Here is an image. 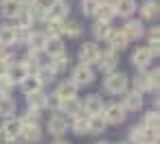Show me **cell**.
Returning <instances> with one entry per match:
<instances>
[{
    "mask_svg": "<svg viewBox=\"0 0 160 144\" xmlns=\"http://www.w3.org/2000/svg\"><path fill=\"white\" fill-rule=\"evenodd\" d=\"M66 131H68V118L62 111L55 114V116H51V120H48V133L55 135V137H62Z\"/></svg>",
    "mask_w": 160,
    "mask_h": 144,
    "instance_id": "7",
    "label": "cell"
},
{
    "mask_svg": "<svg viewBox=\"0 0 160 144\" xmlns=\"http://www.w3.org/2000/svg\"><path fill=\"white\" fill-rule=\"evenodd\" d=\"M118 144H127V142H118Z\"/></svg>",
    "mask_w": 160,
    "mask_h": 144,
    "instance_id": "47",
    "label": "cell"
},
{
    "mask_svg": "<svg viewBox=\"0 0 160 144\" xmlns=\"http://www.w3.org/2000/svg\"><path fill=\"white\" fill-rule=\"evenodd\" d=\"M97 144H108V142H97Z\"/></svg>",
    "mask_w": 160,
    "mask_h": 144,
    "instance_id": "45",
    "label": "cell"
},
{
    "mask_svg": "<svg viewBox=\"0 0 160 144\" xmlns=\"http://www.w3.org/2000/svg\"><path fill=\"white\" fill-rule=\"evenodd\" d=\"M46 39H48V35H46V33H42V31H33V33H29V35H27V44H29V48H31V50H35V53H42V50H44Z\"/></svg>",
    "mask_w": 160,
    "mask_h": 144,
    "instance_id": "12",
    "label": "cell"
},
{
    "mask_svg": "<svg viewBox=\"0 0 160 144\" xmlns=\"http://www.w3.org/2000/svg\"><path fill=\"white\" fill-rule=\"evenodd\" d=\"M18 137H22L29 144H35V142L42 140V129H40L38 122H22V129H20V135Z\"/></svg>",
    "mask_w": 160,
    "mask_h": 144,
    "instance_id": "2",
    "label": "cell"
},
{
    "mask_svg": "<svg viewBox=\"0 0 160 144\" xmlns=\"http://www.w3.org/2000/svg\"><path fill=\"white\" fill-rule=\"evenodd\" d=\"M57 109H59L66 118H75L77 114H81V103L77 100V96H70V98H59Z\"/></svg>",
    "mask_w": 160,
    "mask_h": 144,
    "instance_id": "9",
    "label": "cell"
},
{
    "mask_svg": "<svg viewBox=\"0 0 160 144\" xmlns=\"http://www.w3.org/2000/svg\"><path fill=\"white\" fill-rule=\"evenodd\" d=\"M77 83H72V81H64L59 87H57V92H55V96L57 98H70V96H77Z\"/></svg>",
    "mask_w": 160,
    "mask_h": 144,
    "instance_id": "26",
    "label": "cell"
},
{
    "mask_svg": "<svg viewBox=\"0 0 160 144\" xmlns=\"http://www.w3.org/2000/svg\"><path fill=\"white\" fill-rule=\"evenodd\" d=\"M35 77H38V79L42 81V85H44V83H51V81H53L55 72L51 70V66H40L38 72H35Z\"/></svg>",
    "mask_w": 160,
    "mask_h": 144,
    "instance_id": "36",
    "label": "cell"
},
{
    "mask_svg": "<svg viewBox=\"0 0 160 144\" xmlns=\"http://www.w3.org/2000/svg\"><path fill=\"white\" fill-rule=\"evenodd\" d=\"M138 144H158V142H151V140H142V142H138Z\"/></svg>",
    "mask_w": 160,
    "mask_h": 144,
    "instance_id": "44",
    "label": "cell"
},
{
    "mask_svg": "<svg viewBox=\"0 0 160 144\" xmlns=\"http://www.w3.org/2000/svg\"><path fill=\"white\" fill-rule=\"evenodd\" d=\"M18 42V35H16V26H0V46H13Z\"/></svg>",
    "mask_w": 160,
    "mask_h": 144,
    "instance_id": "23",
    "label": "cell"
},
{
    "mask_svg": "<svg viewBox=\"0 0 160 144\" xmlns=\"http://www.w3.org/2000/svg\"><path fill=\"white\" fill-rule=\"evenodd\" d=\"M99 22H112V18L116 16V9H114V2H99L97 7V13Z\"/></svg>",
    "mask_w": 160,
    "mask_h": 144,
    "instance_id": "19",
    "label": "cell"
},
{
    "mask_svg": "<svg viewBox=\"0 0 160 144\" xmlns=\"http://www.w3.org/2000/svg\"><path fill=\"white\" fill-rule=\"evenodd\" d=\"M22 122H38L40 120V109H33V107H29V111H27V116L24 118H20Z\"/></svg>",
    "mask_w": 160,
    "mask_h": 144,
    "instance_id": "41",
    "label": "cell"
},
{
    "mask_svg": "<svg viewBox=\"0 0 160 144\" xmlns=\"http://www.w3.org/2000/svg\"><path fill=\"white\" fill-rule=\"evenodd\" d=\"M20 9V2L18 0H2V16L5 18H13Z\"/></svg>",
    "mask_w": 160,
    "mask_h": 144,
    "instance_id": "35",
    "label": "cell"
},
{
    "mask_svg": "<svg viewBox=\"0 0 160 144\" xmlns=\"http://www.w3.org/2000/svg\"><path fill=\"white\" fill-rule=\"evenodd\" d=\"M99 55H101V50H99V46H97V44H92V42H86V44L79 48V61H81V63H86V66L97 63Z\"/></svg>",
    "mask_w": 160,
    "mask_h": 144,
    "instance_id": "4",
    "label": "cell"
},
{
    "mask_svg": "<svg viewBox=\"0 0 160 144\" xmlns=\"http://www.w3.org/2000/svg\"><path fill=\"white\" fill-rule=\"evenodd\" d=\"M105 127H108V120H105L103 111H101V114L88 116V133H103Z\"/></svg>",
    "mask_w": 160,
    "mask_h": 144,
    "instance_id": "16",
    "label": "cell"
},
{
    "mask_svg": "<svg viewBox=\"0 0 160 144\" xmlns=\"http://www.w3.org/2000/svg\"><path fill=\"white\" fill-rule=\"evenodd\" d=\"M13 20H16V29H29L33 24V16H31V11H29L27 5H20V9L13 16Z\"/></svg>",
    "mask_w": 160,
    "mask_h": 144,
    "instance_id": "14",
    "label": "cell"
},
{
    "mask_svg": "<svg viewBox=\"0 0 160 144\" xmlns=\"http://www.w3.org/2000/svg\"><path fill=\"white\" fill-rule=\"evenodd\" d=\"M66 68H68V57H66V53L51 57V70H53L55 74H57V72H64Z\"/></svg>",
    "mask_w": 160,
    "mask_h": 144,
    "instance_id": "30",
    "label": "cell"
},
{
    "mask_svg": "<svg viewBox=\"0 0 160 144\" xmlns=\"http://www.w3.org/2000/svg\"><path fill=\"white\" fill-rule=\"evenodd\" d=\"M125 96H123V107H125V111H138L140 107H142V92H138V90H132V92H123Z\"/></svg>",
    "mask_w": 160,
    "mask_h": 144,
    "instance_id": "10",
    "label": "cell"
},
{
    "mask_svg": "<svg viewBox=\"0 0 160 144\" xmlns=\"http://www.w3.org/2000/svg\"><path fill=\"white\" fill-rule=\"evenodd\" d=\"M127 74H123V72H108V77H105V90L110 92V94H123L125 90H127Z\"/></svg>",
    "mask_w": 160,
    "mask_h": 144,
    "instance_id": "1",
    "label": "cell"
},
{
    "mask_svg": "<svg viewBox=\"0 0 160 144\" xmlns=\"http://www.w3.org/2000/svg\"><path fill=\"white\" fill-rule=\"evenodd\" d=\"M140 16H142L145 20H156V18H158V2H156V0H147V2H142Z\"/></svg>",
    "mask_w": 160,
    "mask_h": 144,
    "instance_id": "27",
    "label": "cell"
},
{
    "mask_svg": "<svg viewBox=\"0 0 160 144\" xmlns=\"http://www.w3.org/2000/svg\"><path fill=\"white\" fill-rule=\"evenodd\" d=\"M103 116H105V120H108V124H121L123 120H125V107L123 105H118V103H112V105H108V107H103Z\"/></svg>",
    "mask_w": 160,
    "mask_h": 144,
    "instance_id": "6",
    "label": "cell"
},
{
    "mask_svg": "<svg viewBox=\"0 0 160 144\" xmlns=\"http://www.w3.org/2000/svg\"><path fill=\"white\" fill-rule=\"evenodd\" d=\"M5 74H7V77H9L13 83H20V81H22V79H24L29 72H27V66H24L22 61H18V63H11V61H9L7 72H5Z\"/></svg>",
    "mask_w": 160,
    "mask_h": 144,
    "instance_id": "15",
    "label": "cell"
},
{
    "mask_svg": "<svg viewBox=\"0 0 160 144\" xmlns=\"http://www.w3.org/2000/svg\"><path fill=\"white\" fill-rule=\"evenodd\" d=\"M68 18V5L66 0H53L46 9V16L44 20H66Z\"/></svg>",
    "mask_w": 160,
    "mask_h": 144,
    "instance_id": "3",
    "label": "cell"
},
{
    "mask_svg": "<svg viewBox=\"0 0 160 144\" xmlns=\"http://www.w3.org/2000/svg\"><path fill=\"white\" fill-rule=\"evenodd\" d=\"M114 9H116V16L129 18L136 11V0H114Z\"/></svg>",
    "mask_w": 160,
    "mask_h": 144,
    "instance_id": "22",
    "label": "cell"
},
{
    "mask_svg": "<svg viewBox=\"0 0 160 144\" xmlns=\"http://www.w3.org/2000/svg\"><path fill=\"white\" fill-rule=\"evenodd\" d=\"M158 39H160V33H158V26H156V29L149 31V46L147 48L151 50V55H158V50H160L158 48Z\"/></svg>",
    "mask_w": 160,
    "mask_h": 144,
    "instance_id": "38",
    "label": "cell"
},
{
    "mask_svg": "<svg viewBox=\"0 0 160 144\" xmlns=\"http://www.w3.org/2000/svg\"><path fill=\"white\" fill-rule=\"evenodd\" d=\"M142 22H138V20H129L125 26H123V35L129 39V42H136L140 35H142Z\"/></svg>",
    "mask_w": 160,
    "mask_h": 144,
    "instance_id": "17",
    "label": "cell"
},
{
    "mask_svg": "<svg viewBox=\"0 0 160 144\" xmlns=\"http://www.w3.org/2000/svg\"><path fill=\"white\" fill-rule=\"evenodd\" d=\"M16 114V103L9 98V94H0V116Z\"/></svg>",
    "mask_w": 160,
    "mask_h": 144,
    "instance_id": "29",
    "label": "cell"
},
{
    "mask_svg": "<svg viewBox=\"0 0 160 144\" xmlns=\"http://www.w3.org/2000/svg\"><path fill=\"white\" fill-rule=\"evenodd\" d=\"M44 50L48 53V57L62 55V53H64V42H62V37H48V39H46Z\"/></svg>",
    "mask_w": 160,
    "mask_h": 144,
    "instance_id": "25",
    "label": "cell"
},
{
    "mask_svg": "<svg viewBox=\"0 0 160 144\" xmlns=\"http://www.w3.org/2000/svg\"><path fill=\"white\" fill-rule=\"evenodd\" d=\"M64 35H70V37H79L81 35V24L77 20H64Z\"/></svg>",
    "mask_w": 160,
    "mask_h": 144,
    "instance_id": "34",
    "label": "cell"
},
{
    "mask_svg": "<svg viewBox=\"0 0 160 144\" xmlns=\"http://www.w3.org/2000/svg\"><path fill=\"white\" fill-rule=\"evenodd\" d=\"M108 42H110V48L112 50H125L127 48V44H129V39L123 35V31H112L110 33V37H108Z\"/></svg>",
    "mask_w": 160,
    "mask_h": 144,
    "instance_id": "20",
    "label": "cell"
},
{
    "mask_svg": "<svg viewBox=\"0 0 160 144\" xmlns=\"http://www.w3.org/2000/svg\"><path fill=\"white\" fill-rule=\"evenodd\" d=\"M134 90H138V92H145V90H149V72H136V77H134Z\"/></svg>",
    "mask_w": 160,
    "mask_h": 144,
    "instance_id": "32",
    "label": "cell"
},
{
    "mask_svg": "<svg viewBox=\"0 0 160 144\" xmlns=\"http://www.w3.org/2000/svg\"><path fill=\"white\" fill-rule=\"evenodd\" d=\"M51 144H68V142H66V140H62V137H57V140H55V142H51Z\"/></svg>",
    "mask_w": 160,
    "mask_h": 144,
    "instance_id": "43",
    "label": "cell"
},
{
    "mask_svg": "<svg viewBox=\"0 0 160 144\" xmlns=\"http://www.w3.org/2000/svg\"><path fill=\"white\" fill-rule=\"evenodd\" d=\"M72 131H75L77 135L88 133V116H86V114H77V116L72 118Z\"/></svg>",
    "mask_w": 160,
    "mask_h": 144,
    "instance_id": "28",
    "label": "cell"
},
{
    "mask_svg": "<svg viewBox=\"0 0 160 144\" xmlns=\"http://www.w3.org/2000/svg\"><path fill=\"white\" fill-rule=\"evenodd\" d=\"M11 85H13V81H11L7 74H0V94H9Z\"/></svg>",
    "mask_w": 160,
    "mask_h": 144,
    "instance_id": "40",
    "label": "cell"
},
{
    "mask_svg": "<svg viewBox=\"0 0 160 144\" xmlns=\"http://www.w3.org/2000/svg\"><path fill=\"white\" fill-rule=\"evenodd\" d=\"M81 111H86V116H92V114H101L103 111V98L92 94L86 98V103H81Z\"/></svg>",
    "mask_w": 160,
    "mask_h": 144,
    "instance_id": "13",
    "label": "cell"
},
{
    "mask_svg": "<svg viewBox=\"0 0 160 144\" xmlns=\"http://www.w3.org/2000/svg\"><path fill=\"white\" fill-rule=\"evenodd\" d=\"M0 137H2V129H0Z\"/></svg>",
    "mask_w": 160,
    "mask_h": 144,
    "instance_id": "46",
    "label": "cell"
},
{
    "mask_svg": "<svg viewBox=\"0 0 160 144\" xmlns=\"http://www.w3.org/2000/svg\"><path fill=\"white\" fill-rule=\"evenodd\" d=\"M99 2H101V0H83V2H81V11H83L86 16H94Z\"/></svg>",
    "mask_w": 160,
    "mask_h": 144,
    "instance_id": "39",
    "label": "cell"
},
{
    "mask_svg": "<svg viewBox=\"0 0 160 144\" xmlns=\"http://www.w3.org/2000/svg\"><path fill=\"white\" fill-rule=\"evenodd\" d=\"M2 129V135L5 137H18L20 135V129H22V120L20 118H7V122L0 127Z\"/></svg>",
    "mask_w": 160,
    "mask_h": 144,
    "instance_id": "18",
    "label": "cell"
},
{
    "mask_svg": "<svg viewBox=\"0 0 160 144\" xmlns=\"http://www.w3.org/2000/svg\"><path fill=\"white\" fill-rule=\"evenodd\" d=\"M20 87H22V92L29 96V94H33V92L42 90V81H40L35 74H27V77L20 81Z\"/></svg>",
    "mask_w": 160,
    "mask_h": 144,
    "instance_id": "21",
    "label": "cell"
},
{
    "mask_svg": "<svg viewBox=\"0 0 160 144\" xmlns=\"http://www.w3.org/2000/svg\"><path fill=\"white\" fill-rule=\"evenodd\" d=\"M27 100H29V107H33V109H44L46 107V103H48V94H44V92H33V94H29L27 96Z\"/></svg>",
    "mask_w": 160,
    "mask_h": 144,
    "instance_id": "24",
    "label": "cell"
},
{
    "mask_svg": "<svg viewBox=\"0 0 160 144\" xmlns=\"http://www.w3.org/2000/svg\"><path fill=\"white\" fill-rule=\"evenodd\" d=\"M92 33H94L97 39H108L110 33H112V26H110V22H97L92 26Z\"/></svg>",
    "mask_w": 160,
    "mask_h": 144,
    "instance_id": "31",
    "label": "cell"
},
{
    "mask_svg": "<svg viewBox=\"0 0 160 144\" xmlns=\"http://www.w3.org/2000/svg\"><path fill=\"white\" fill-rule=\"evenodd\" d=\"M97 63H99V68H101V72H114L116 70V66H118V55H116V50H105V53H101L99 55V59H97Z\"/></svg>",
    "mask_w": 160,
    "mask_h": 144,
    "instance_id": "5",
    "label": "cell"
},
{
    "mask_svg": "<svg viewBox=\"0 0 160 144\" xmlns=\"http://www.w3.org/2000/svg\"><path fill=\"white\" fill-rule=\"evenodd\" d=\"M129 140L134 142V144H138V142H142V140H149V135H147V131L142 129V124L140 127H132V131H129ZM153 142V140H151Z\"/></svg>",
    "mask_w": 160,
    "mask_h": 144,
    "instance_id": "37",
    "label": "cell"
},
{
    "mask_svg": "<svg viewBox=\"0 0 160 144\" xmlns=\"http://www.w3.org/2000/svg\"><path fill=\"white\" fill-rule=\"evenodd\" d=\"M2 144H18V140H16V137H7Z\"/></svg>",
    "mask_w": 160,
    "mask_h": 144,
    "instance_id": "42",
    "label": "cell"
},
{
    "mask_svg": "<svg viewBox=\"0 0 160 144\" xmlns=\"http://www.w3.org/2000/svg\"><path fill=\"white\" fill-rule=\"evenodd\" d=\"M151 59H153V55H151V50L145 46V48H136L134 53H132V63L138 68V70H142V68H147L149 63H151Z\"/></svg>",
    "mask_w": 160,
    "mask_h": 144,
    "instance_id": "11",
    "label": "cell"
},
{
    "mask_svg": "<svg viewBox=\"0 0 160 144\" xmlns=\"http://www.w3.org/2000/svg\"><path fill=\"white\" fill-rule=\"evenodd\" d=\"M92 81H94V72H92L90 66L79 63V66L72 70V83H77V85H90Z\"/></svg>",
    "mask_w": 160,
    "mask_h": 144,
    "instance_id": "8",
    "label": "cell"
},
{
    "mask_svg": "<svg viewBox=\"0 0 160 144\" xmlns=\"http://www.w3.org/2000/svg\"><path fill=\"white\" fill-rule=\"evenodd\" d=\"M48 37H62L64 35V20H48Z\"/></svg>",
    "mask_w": 160,
    "mask_h": 144,
    "instance_id": "33",
    "label": "cell"
}]
</instances>
